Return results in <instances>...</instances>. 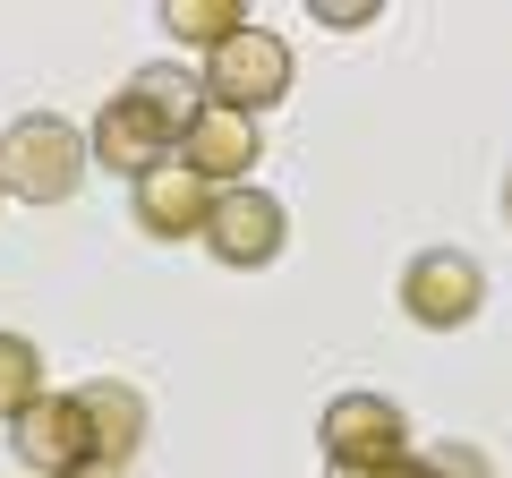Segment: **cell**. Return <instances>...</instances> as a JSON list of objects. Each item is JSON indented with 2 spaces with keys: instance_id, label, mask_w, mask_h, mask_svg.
<instances>
[{
  "instance_id": "8fae6325",
  "label": "cell",
  "mask_w": 512,
  "mask_h": 478,
  "mask_svg": "<svg viewBox=\"0 0 512 478\" xmlns=\"http://www.w3.org/2000/svg\"><path fill=\"white\" fill-rule=\"evenodd\" d=\"M163 26L188 52H214V43H231L239 26H248V9H239V0H163Z\"/></svg>"
},
{
  "instance_id": "5b68a950",
  "label": "cell",
  "mask_w": 512,
  "mask_h": 478,
  "mask_svg": "<svg viewBox=\"0 0 512 478\" xmlns=\"http://www.w3.org/2000/svg\"><path fill=\"white\" fill-rule=\"evenodd\" d=\"M316 444H325V470H384L410 453V419L384 393H333L316 419Z\"/></svg>"
},
{
  "instance_id": "9a60e30c",
  "label": "cell",
  "mask_w": 512,
  "mask_h": 478,
  "mask_svg": "<svg viewBox=\"0 0 512 478\" xmlns=\"http://www.w3.org/2000/svg\"><path fill=\"white\" fill-rule=\"evenodd\" d=\"M325 478H444L427 453H402V461H384V470H325Z\"/></svg>"
},
{
  "instance_id": "30bf717a",
  "label": "cell",
  "mask_w": 512,
  "mask_h": 478,
  "mask_svg": "<svg viewBox=\"0 0 512 478\" xmlns=\"http://www.w3.org/2000/svg\"><path fill=\"white\" fill-rule=\"evenodd\" d=\"M137 188V231L146 239H197L205 231V214H214V188L197 180V171H180V163H163V171H146V180H128Z\"/></svg>"
},
{
  "instance_id": "8992f818",
  "label": "cell",
  "mask_w": 512,
  "mask_h": 478,
  "mask_svg": "<svg viewBox=\"0 0 512 478\" xmlns=\"http://www.w3.org/2000/svg\"><path fill=\"white\" fill-rule=\"evenodd\" d=\"M197 239H205V257H214V265H231V274H256V265H274V257H282L291 214H282V197H265V188H222Z\"/></svg>"
},
{
  "instance_id": "e0dca14e",
  "label": "cell",
  "mask_w": 512,
  "mask_h": 478,
  "mask_svg": "<svg viewBox=\"0 0 512 478\" xmlns=\"http://www.w3.org/2000/svg\"><path fill=\"white\" fill-rule=\"evenodd\" d=\"M69 478H128V470H103V461H86V470H69Z\"/></svg>"
},
{
  "instance_id": "277c9868",
  "label": "cell",
  "mask_w": 512,
  "mask_h": 478,
  "mask_svg": "<svg viewBox=\"0 0 512 478\" xmlns=\"http://www.w3.org/2000/svg\"><path fill=\"white\" fill-rule=\"evenodd\" d=\"M487 308V265L470 248H419L402 265V316L427 333H461L470 316Z\"/></svg>"
},
{
  "instance_id": "5bb4252c",
  "label": "cell",
  "mask_w": 512,
  "mask_h": 478,
  "mask_svg": "<svg viewBox=\"0 0 512 478\" xmlns=\"http://www.w3.org/2000/svg\"><path fill=\"white\" fill-rule=\"evenodd\" d=\"M316 18H325L333 35H350V26H376L384 9H376V0H316Z\"/></svg>"
},
{
  "instance_id": "ba28073f",
  "label": "cell",
  "mask_w": 512,
  "mask_h": 478,
  "mask_svg": "<svg viewBox=\"0 0 512 478\" xmlns=\"http://www.w3.org/2000/svg\"><path fill=\"white\" fill-rule=\"evenodd\" d=\"M69 402H77V419H86V453L103 461V470H128V461L146 453L154 410H146V393H137V385H120V376H94V385H77Z\"/></svg>"
},
{
  "instance_id": "7c38bea8",
  "label": "cell",
  "mask_w": 512,
  "mask_h": 478,
  "mask_svg": "<svg viewBox=\"0 0 512 478\" xmlns=\"http://www.w3.org/2000/svg\"><path fill=\"white\" fill-rule=\"evenodd\" d=\"M35 393H43V350L26 333H0V419H18Z\"/></svg>"
},
{
  "instance_id": "52a82bcc",
  "label": "cell",
  "mask_w": 512,
  "mask_h": 478,
  "mask_svg": "<svg viewBox=\"0 0 512 478\" xmlns=\"http://www.w3.org/2000/svg\"><path fill=\"white\" fill-rule=\"evenodd\" d=\"M256 154H265V137H256V120H248V111L197 103V111L180 120V154H171V163H180V171H197V180L222 197V188H248Z\"/></svg>"
},
{
  "instance_id": "3957f363",
  "label": "cell",
  "mask_w": 512,
  "mask_h": 478,
  "mask_svg": "<svg viewBox=\"0 0 512 478\" xmlns=\"http://www.w3.org/2000/svg\"><path fill=\"white\" fill-rule=\"evenodd\" d=\"M171 154H180V120L154 111L137 86H120L103 111H94V129H86V163L120 171V180H146V171H163Z\"/></svg>"
},
{
  "instance_id": "6da1fadb",
  "label": "cell",
  "mask_w": 512,
  "mask_h": 478,
  "mask_svg": "<svg viewBox=\"0 0 512 478\" xmlns=\"http://www.w3.org/2000/svg\"><path fill=\"white\" fill-rule=\"evenodd\" d=\"M86 180V129H69L60 111H26L0 137V197L18 205H69Z\"/></svg>"
},
{
  "instance_id": "7a4b0ae2",
  "label": "cell",
  "mask_w": 512,
  "mask_h": 478,
  "mask_svg": "<svg viewBox=\"0 0 512 478\" xmlns=\"http://www.w3.org/2000/svg\"><path fill=\"white\" fill-rule=\"evenodd\" d=\"M291 43L274 35V26H239L231 43H214V52L197 60V86H205V103H222V111H265V103H282V94H291Z\"/></svg>"
},
{
  "instance_id": "9c48e42d",
  "label": "cell",
  "mask_w": 512,
  "mask_h": 478,
  "mask_svg": "<svg viewBox=\"0 0 512 478\" xmlns=\"http://www.w3.org/2000/svg\"><path fill=\"white\" fill-rule=\"evenodd\" d=\"M9 444H18V470L26 478H69V470H86V419H77V402L69 393H35V402L9 419Z\"/></svg>"
},
{
  "instance_id": "ac0fdd59",
  "label": "cell",
  "mask_w": 512,
  "mask_h": 478,
  "mask_svg": "<svg viewBox=\"0 0 512 478\" xmlns=\"http://www.w3.org/2000/svg\"><path fill=\"white\" fill-rule=\"evenodd\" d=\"M504 222H512V180H504Z\"/></svg>"
},
{
  "instance_id": "2e32d148",
  "label": "cell",
  "mask_w": 512,
  "mask_h": 478,
  "mask_svg": "<svg viewBox=\"0 0 512 478\" xmlns=\"http://www.w3.org/2000/svg\"><path fill=\"white\" fill-rule=\"evenodd\" d=\"M427 461H436L444 478H487V461H478L470 444H444V453H427Z\"/></svg>"
},
{
  "instance_id": "4fadbf2b",
  "label": "cell",
  "mask_w": 512,
  "mask_h": 478,
  "mask_svg": "<svg viewBox=\"0 0 512 478\" xmlns=\"http://www.w3.org/2000/svg\"><path fill=\"white\" fill-rule=\"evenodd\" d=\"M137 94H146L154 111H171V120H188V111L205 103L197 69H180V60H154V69H137Z\"/></svg>"
}]
</instances>
